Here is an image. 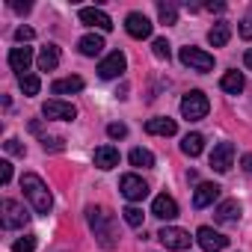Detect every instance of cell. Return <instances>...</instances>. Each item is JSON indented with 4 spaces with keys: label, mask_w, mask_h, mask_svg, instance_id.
Returning <instances> with one entry per match:
<instances>
[{
    "label": "cell",
    "mask_w": 252,
    "mask_h": 252,
    "mask_svg": "<svg viewBox=\"0 0 252 252\" xmlns=\"http://www.w3.org/2000/svg\"><path fill=\"white\" fill-rule=\"evenodd\" d=\"M3 149H6L9 155H18V158L24 155V146H21V140H6V143H3Z\"/></svg>",
    "instance_id": "836d02e7"
},
{
    "label": "cell",
    "mask_w": 252,
    "mask_h": 252,
    "mask_svg": "<svg viewBox=\"0 0 252 252\" xmlns=\"http://www.w3.org/2000/svg\"><path fill=\"white\" fill-rule=\"evenodd\" d=\"M107 137L110 140H125V137H128V125H122V122L107 125Z\"/></svg>",
    "instance_id": "4dcf8cb0"
},
{
    "label": "cell",
    "mask_w": 252,
    "mask_h": 252,
    "mask_svg": "<svg viewBox=\"0 0 252 252\" xmlns=\"http://www.w3.org/2000/svg\"><path fill=\"white\" fill-rule=\"evenodd\" d=\"M243 63H246V65H249V68H252V48H249V51H246V57H243Z\"/></svg>",
    "instance_id": "60d3db41"
},
{
    "label": "cell",
    "mask_w": 252,
    "mask_h": 252,
    "mask_svg": "<svg viewBox=\"0 0 252 252\" xmlns=\"http://www.w3.org/2000/svg\"><path fill=\"white\" fill-rule=\"evenodd\" d=\"M30 63H33V48L21 45V48H12V51H9V68H12L18 77H24V74H27Z\"/></svg>",
    "instance_id": "5bb4252c"
},
{
    "label": "cell",
    "mask_w": 252,
    "mask_h": 252,
    "mask_svg": "<svg viewBox=\"0 0 252 252\" xmlns=\"http://www.w3.org/2000/svg\"><path fill=\"white\" fill-rule=\"evenodd\" d=\"M80 89H83V77H77V74L51 83V92H54V95H71V92H80Z\"/></svg>",
    "instance_id": "ffe728a7"
},
{
    "label": "cell",
    "mask_w": 252,
    "mask_h": 252,
    "mask_svg": "<svg viewBox=\"0 0 252 252\" xmlns=\"http://www.w3.org/2000/svg\"><path fill=\"white\" fill-rule=\"evenodd\" d=\"M125 30H128L131 39H149L152 36V21L143 12H131L128 18H125Z\"/></svg>",
    "instance_id": "7c38bea8"
},
{
    "label": "cell",
    "mask_w": 252,
    "mask_h": 252,
    "mask_svg": "<svg viewBox=\"0 0 252 252\" xmlns=\"http://www.w3.org/2000/svg\"><path fill=\"white\" fill-rule=\"evenodd\" d=\"M181 63L187 65V68H193V71H211L214 68V57L208 54V51H202V48H181Z\"/></svg>",
    "instance_id": "8992f818"
},
{
    "label": "cell",
    "mask_w": 252,
    "mask_h": 252,
    "mask_svg": "<svg viewBox=\"0 0 252 252\" xmlns=\"http://www.w3.org/2000/svg\"><path fill=\"white\" fill-rule=\"evenodd\" d=\"M231 163H234V143H220V146H214V152H211V166H214V172H228Z\"/></svg>",
    "instance_id": "30bf717a"
},
{
    "label": "cell",
    "mask_w": 252,
    "mask_h": 252,
    "mask_svg": "<svg viewBox=\"0 0 252 252\" xmlns=\"http://www.w3.org/2000/svg\"><path fill=\"white\" fill-rule=\"evenodd\" d=\"M228 39H231V27H228L225 21L214 24V27H211V33H208L211 48H222V45H228Z\"/></svg>",
    "instance_id": "603a6c76"
},
{
    "label": "cell",
    "mask_w": 252,
    "mask_h": 252,
    "mask_svg": "<svg viewBox=\"0 0 252 252\" xmlns=\"http://www.w3.org/2000/svg\"><path fill=\"white\" fill-rule=\"evenodd\" d=\"M240 36H243V39H252V12L240 21Z\"/></svg>",
    "instance_id": "d590c367"
},
{
    "label": "cell",
    "mask_w": 252,
    "mask_h": 252,
    "mask_svg": "<svg viewBox=\"0 0 252 252\" xmlns=\"http://www.w3.org/2000/svg\"><path fill=\"white\" fill-rule=\"evenodd\" d=\"M0 211H3V228H21V225H27V220H30L27 208H24L21 202H15V199H3Z\"/></svg>",
    "instance_id": "5b68a950"
},
{
    "label": "cell",
    "mask_w": 252,
    "mask_h": 252,
    "mask_svg": "<svg viewBox=\"0 0 252 252\" xmlns=\"http://www.w3.org/2000/svg\"><path fill=\"white\" fill-rule=\"evenodd\" d=\"M15 12H30V3H12Z\"/></svg>",
    "instance_id": "ab89813d"
},
{
    "label": "cell",
    "mask_w": 252,
    "mask_h": 252,
    "mask_svg": "<svg viewBox=\"0 0 252 252\" xmlns=\"http://www.w3.org/2000/svg\"><path fill=\"white\" fill-rule=\"evenodd\" d=\"M18 83H21L24 95H39V89H42V80L36 74H24V77H18Z\"/></svg>",
    "instance_id": "83f0119b"
},
{
    "label": "cell",
    "mask_w": 252,
    "mask_h": 252,
    "mask_svg": "<svg viewBox=\"0 0 252 252\" xmlns=\"http://www.w3.org/2000/svg\"><path fill=\"white\" fill-rule=\"evenodd\" d=\"M33 249H36V234H24L12 246V252H33Z\"/></svg>",
    "instance_id": "f546056e"
},
{
    "label": "cell",
    "mask_w": 252,
    "mask_h": 252,
    "mask_svg": "<svg viewBox=\"0 0 252 252\" xmlns=\"http://www.w3.org/2000/svg\"><path fill=\"white\" fill-rule=\"evenodd\" d=\"M175 131H178L175 119H166V116H158V119L146 122V134H152V137H172Z\"/></svg>",
    "instance_id": "e0dca14e"
},
{
    "label": "cell",
    "mask_w": 252,
    "mask_h": 252,
    "mask_svg": "<svg viewBox=\"0 0 252 252\" xmlns=\"http://www.w3.org/2000/svg\"><path fill=\"white\" fill-rule=\"evenodd\" d=\"M77 48H80L83 57H98V54L104 51V39L95 36V33H89V36H83V39L77 42Z\"/></svg>",
    "instance_id": "cb8c5ba5"
},
{
    "label": "cell",
    "mask_w": 252,
    "mask_h": 252,
    "mask_svg": "<svg viewBox=\"0 0 252 252\" xmlns=\"http://www.w3.org/2000/svg\"><path fill=\"white\" fill-rule=\"evenodd\" d=\"M202 149H205V137H202V134H187V137L181 140V152H184L187 158H199Z\"/></svg>",
    "instance_id": "d4e9b609"
},
{
    "label": "cell",
    "mask_w": 252,
    "mask_h": 252,
    "mask_svg": "<svg viewBox=\"0 0 252 252\" xmlns=\"http://www.w3.org/2000/svg\"><path fill=\"white\" fill-rule=\"evenodd\" d=\"M160 243L166 246V249H187L190 246V231H184V228H175V225H166V228H160Z\"/></svg>",
    "instance_id": "8fae6325"
},
{
    "label": "cell",
    "mask_w": 252,
    "mask_h": 252,
    "mask_svg": "<svg viewBox=\"0 0 252 252\" xmlns=\"http://www.w3.org/2000/svg\"><path fill=\"white\" fill-rule=\"evenodd\" d=\"M21 190H24V196L30 199V205H33L36 214H51V205H54L51 190H48V184H45L36 172H24V175H21Z\"/></svg>",
    "instance_id": "7a4b0ae2"
},
{
    "label": "cell",
    "mask_w": 252,
    "mask_h": 252,
    "mask_svg": "<svg viewBox=\"0 0 252 252\" xmlns=\"http://www.w3.org/2000/svg\"><path fill=\"white\" fill-rule=\"evenodd\" d=\"M205 9H211V12H222L225 3H205Z\"/></svg>",
    "instance_id": "74e56055"
},
{
    "label": "cell",
    "mask_w": 252,
    "mask_h": 252,
    "mask_svg": "<svg viewBox=\"0 0 252 252\" xmlns=\"http://www.w3.org/2000/svg\"><path fill=\"white\" fill-rule=\"evenodd\" d=\"M86 220H89V228L95 231L98 243L104 249H116L119 246V228H116V217L107 211V208H95L89 205L86 208Z\"/></svg>",
    "instance_id": "6da1fadb"
},
{
    "label": "cell",
    "mask_w": 252,
    "mask_h": 252,
    "mask_svg": "<svg viewBox=\"0 0 252 252\" xmlns=\"http://www.w3.org/2000/svg\"><path fill=\"white\" fill-rule=\"evenodd\" d=\"M208 110H211V101H208V95L199 92V89H193V92H187V95L181 98V116H184L187 122H199V119H205Z\"/></svg>",
    "instance_id": "3957f363"
},
{
    "label": "cell",
    "mask_w": 252,
    "mask_h": 252,
    "mask_svg": "<svg viewBox=\"0 0 252 252\" xmlns=\"http://www.w3.org/2000/svg\"><path fill=\"white\" fill-rule=\"evenodd\" d=\"M80 24H86V27H98V30H104V33L113 30V18H110L104 9H92V6L80 9Z\"/></svg>",
    "instance_id": "4fadbf2b"
},
{
    "label": "cell",
    "mask_w": 252,
    "mask_h": 252,
    "mask_svg": "<svg viewBox=\"0 0 252 252\" xmlns=\"http://www.w3.org/2000/svg\"><path fill=\"white\" fill-rule=\"evenodd\" d=\"M196 240H199V246H202L205 252H222V249L228 246V237L220 234V231H214L211 225H202V228L196 231Z\"/></svg>",
    "instance_id": "ba28073f"
},
{
    "label": "cell",
    "mask_w": 252,
    "mask_h": 252,
    "mask_svg": "<svg viewBox=\"0 0 252 252\" xmlns=\"http://www.w3.org/2000/svg\"><path fill=\"white\" fill-rule=\"evenodd\" d=\"M243 169L252 175V155H243Z\"/></svg>",
    "instance_id": "f35d334b"
},
{
    "label": "cell",
    "mask_w": 252,
    "mask_h": 252,
    "mask_svg": "<svg viewBox=\"0 0 252 252\" xmlns=\"http://www.w3.org/2000/svg\"><path fill=\"white\" fill-rule=\"evenodd\" d=\"M33 36H36V33H33L30 27H18V30H15V39H18V42H30Z\"/></svg>",
    "instance_id": "8d00e7d4"
},
{
    "label": "cell",
    "mask_w": 252,
    "mask_h": 252,
    "mask_svg": "<svg viewBox=\"0 0 252 252\" xmlns=\"http://www.w3.org/2000/svg\"><path fill=\"white\" fill-rule=\"evenodd\" d=\"M152 48H155V57H158V60H169V42H166V39H155Z\"/></svg>",
    "instance_id": "1f68e13d"
},
{
    "label": "cell",
    "mask_w": 252,
    "mask_h": 252,
    "mask_svg": "<svg viewBox=\"0 0 252 252\" xmlns=\"http://www.w3.org/2000/svg\"><path fill=\"white\" fill-rule=\"evenodd\" d=\"M220 199V187L217 184H211V181H205V184H199L196 187V193H193V208H208V205H214Z\"/></svg>",
    "instance_id": "9a60e30c"
},
{
    "label": "cell",
    "mask_w": 252,
    "mask_h": 252,
    "mask_svg": "<svg viewBox=\"0 0 252 252\" xmlns=\"http://www.w3.org/2000/svg\"><path fill=\"white\" fill-rule=\"evenodd\" d=\"M158 15H160L163 24H175L178 21V6L169 3V0H166V3H158Z\"/></svg>",
    "instance_id": "4316f807"
},
{
    "label": "cell",
    "mask_w": 252,
    "mask_h": 252,
    "mask_svg": "<svg viewBox=\"0 0 252 252\" xmlns=\"http://www.w3.org/2000/svg\"><path fill=\"white\" fill-rule=\"evenodd\" d=\"M243 86H246V80H243V74H240V71H225V74H222V80H220V89H222V92H228V95L243 92Z\"/></svg>",
    "instance_id": "7402d4cb"
},
{
    "label": "cell",
    "mask_w": 252,
    "mask_h": 252,
    "mask_svg": "<svg viewBox=\"0 0 252 252\" xmlns=\"http://www.w3.org/2000/svg\"><path fill=\"white\" fill-rule=\"evenodd\" d=\"M0 181H3V184H9V181H12V163H9V160L0 163Z\"/></svg>",
    "instance_id": "e575fe53"
},
{
    "label": "cell",
    "mask_w": 252,
    "mask_h": 252,
    "mask_svg": "<svg viewBox=\"0 0 252 252\" xmlns=\"http://www.w3.org/2000/svg\"><path fill=\"white\" fill-rule=\"evenodd\" d=\"M152 214H155L158 220H175V217H178V202L163 193V196H158V199L152 202Z\"/></svg>",
    "instance_id": "2e32d148"
},
{
    "label": "cell",
    "mask_w": 252,
    "mask_h": 252,
    "mask_svg": "<svg viewBox=\"0 0 252 252\" xmlns=\"http://www.w3.org/2000/svg\"><path fill=\"white\" fill-rule=\"evenodd\" d=\"M119 190H122V196L128 199V202H143L149 196V184L140 175H134V172H128V175L119 178Z\"/></svg>",
    "instance_id": "277c9868"
},
{
    "label": "cell",
    "mask_w": 252,
    "mask_h": 252,
    "mask_svg": "<svg viewBox=\"0 0 252 252\" xmlns=\"http://www.w3.org/2000/svg\"><path fill=\"white\" fill-rule=\"evenodd\" d=\"M92 160H95L98 169H116V166H119V149H113V146H98L95 155H92Z\"/></svg>",
    "instance_id": "ac0fdd59"
},
{
    "label": "cell",
    "mask_w": 252,
    "mask_h": 252,
    "mask_svg": "<svg viewBox=\"0 0 252 252\" xmlns=\"http://www.w3.org/2000/svg\"><path fill=\"white\" fill-rule=\"evenodd\" d=\"M125 68H128V60H125V54H122V51H113V54H107V57L98 63V74H101L104 80L119 77Z\"/></svg>",
    "instance_id": "9c48e42d"
},
{
    "label": "cell",
    "mask_w": 252,
    "mask_h": 252,
    "mask_svg": "<svg viewBox=\"0 0 252 252\" xmlns=\"http://www.w3.org/2000/svg\"><path fill=\"white\" fill-rule=\"evenodd\" d=\"M214 217H217V222H237V220H240V205H237V199L220 202L217 211H214Z\"/></svg>",
    "instance_id": "d6986e66"
},
{
    "label": "cell",
    "mask_w": 252,
    "mask_h": 252,
    "mask_svg": "<svg viewBox=\"0 0 252 252\" xmlns=\"http://www.w3.org/2000/svg\"><path fill=\"white\" fill-rule=\"evenodd\" d=\"M60 65V48L57 45H45L39 51V71H54Z\"/></svg>",
    "instance_id": "44dd1931"
},
{
    "label": "cell",
    "mask_w": 252,
    "mask_h": 252,
    "mask_svg": "<svg viewBox=\"0 0 252 252\" xmlns=\"http://www.w3.org/2000/svg\"><path fill=\"white\" fill-rule=\"evenodd\" d=\"M42 149H45V152H63V149H65V140H60V137L48 140V137H45V140H42Z\"/></svg>",
    "instance_id": "d6a6232c"
},
{
    "label": "cell",
    "mask_w": 252,
    "mask_h": 252,
    "mask_svg": "<svg viewBox=\"0 0 252 252\" xmlns=\"http://www.w3.org/2000/svg\"><path fill=\"white\" fill-rule=\"evenodd\" d=\"M122 217H125V222H128V225H134V228H140V225H143V217H146V214H143L140 208H134V205H128V208H125V211H122Z\"/></svg>",
    "instance_id": "f1b7e54d"
},
{
    "label": "cell",
    "mask_w": 252,
    "mask_h": 252,
    "mask_svg": "<svg viewBox=\"0 0 252 252\" xmlns=\"http://www.w3.org/2000/svg\"><path fill=\"white\" fill-rule=\"evenodd\" d=\"M128 160H131V166H140V169H152L155 166V155L149 149H134L128 155Z\"/></svg>",
    "instance_id": "484cf974"
},
{
    "label": "cell",
    "mask_w": 252,
    "mask_h": 252,
    "mask_svg": "<svg viewBox=\"0 0 252 252\" xmlns=\"http://www.w3.org/2000/svg\"><path fill=\"white\" fill-rule=\"evenodd\" d=\"M42 116L45 119H63V122H71L77 116V107L68 104V101H60V98H51L42 104Z\"/></svg>",
    "instance_id": "52a82bcc"
}]
</instances>
